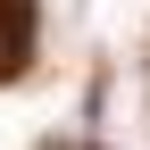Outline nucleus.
Wrapping results in <instances>:
<instances>
[{
	"label": "nucleus",
	"mask_w": 150,
	"mask_h": 150,
	"mask_svg": "<svg viewBox=\"0 0 150 150\" xmlns=\"http://www.w3.org/2000/svg\"><path fill=\"white\" fill-rule=\"evenodd\" d=\"M25 25H33L25 0H0V75H8V67H17V50H25Z\"/></svg>",
	"instance_id": "1"
}]
</instances>
